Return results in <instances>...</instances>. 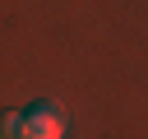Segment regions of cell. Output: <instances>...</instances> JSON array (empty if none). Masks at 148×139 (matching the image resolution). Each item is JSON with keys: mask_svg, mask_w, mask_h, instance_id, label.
I'll use <instances>...</instances> for the list:
<instances>
[{"mask_svg": "<svg viewBox=\"0 0 148 139\" xmlns=\"http://www.w3.org/2000/svg\"><path fill=\"white\" fill-rule=\"evenodd\" d=\"M18 139H65V116L56 107H32V111H23V134Z\"/></svg>", "mask_w": 148, "mask_h": 139, "instance_id": "1", "label": "cell"}, {"mask_svg": "<svg viewBox=\"0 0 148 139\" xmlns=\"http://www.w3.org/2000/svg\"><path fill=\"white\" fill-rule=\"evenodd\" d=\"M23 134V111H5L0 116V139H18Z\"/></svg>", "mask_w": 148, "mask_h": 139, "instance_id": "2", "label": "cell"}]
</instances>
